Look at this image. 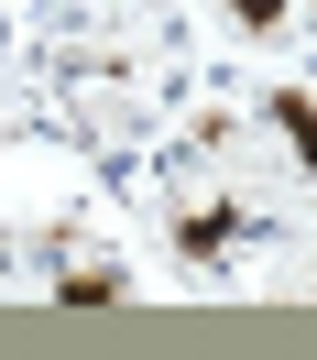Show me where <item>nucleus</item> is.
<instances>
[{
  "mask_svg": "<svg viewBox=\"0 0 317 360\" xmlns=\"http://www.w3.org/2000/svg\"><path fill=\"white\" fill-rule=\"evenodd\" d=\"M285 11H295V0H230V22H241V33H285Z\"/></svg>",
  "mask_w": 317,
  "mask_h": 360,
  "instance_id": "nucleus-4",
  "label": "nucleus"
},
{
  "mask_svg": "<svg viewBox=\"0 0 317 360\" xmlns=\"http://www.w3.org/2000/svg\"><path fill=\"white\" fill-rule=\"evenodd\" d=\"M55 295H66V306H110V295H120V273H110V262H88V273H66Z\"/></svg>",
  "mask_w": 317,
  "mask_h": 360,
  "instance_id": "nucleus-3",
  "label": "nucleus"
},
{
  "mask_svg": "<svg viewBox=\"0 0 317 360\" xmlns=\"http://www.w3.org/2000/svg\"><path fill=\"white\" fill-rule=\"evenodd\" d=\"M273 131H285V153L317 175V98H306V88H273Z\"/></svg>",
  "mask_w": 317,
  "mask_h": 360,
  "instance_id": "nucleus-1",
  "label": "nucleus"
},
{
  "mask_svg": "<svg viewBox=\"0 0 317 360\" xmlns=\"http://www.w3.org/2000/svg\"><path fill=\"white\" fill-rule=\"evenodd\" d=\"M219 240H230V207H197V219H175V251H186V262H208Z\"/></svg>",
  "mask_w": 317,
  "mask_h": 360,
  "instance_id": "nucleus-2",
  "label": "nucleus"
},
{
  "mask_svg": "<svg viewBox=\"0 0 317 360\" xmlns=\"http://www.w3.org/2000/svg\"><path fill=\"white\" fill-rule=\"evenodd\" d=\"M306 11H317V0H306Z\"/></svg>",
  "mask_w": 317,
  "mask_h": 360,
  "instance_id": "nucleus-5",
  "label": "nucleus"
}]
</instances>
